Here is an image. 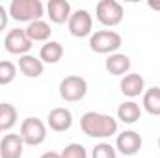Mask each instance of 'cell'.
<instances>
[{
  "label": "cell",
  "mask_w": 160,
  "mask_h": 158,
  "mask_svg": "<svg viewBox=\"0 0 160 158\" xmlns=\"http://www.w3.org/2000/svg\"><path fill=\"white\" fill-rule=\"evenodd\" d=\"M80 128L89 138L104 140L118 134V119L101 112H86L80 119Z\"/></svg>",
  "instance_id": "obj_1"
},
{
  "label": "cell",
  "mask_w": 160,
  "mask_h": 158,
  "mask_svg": "<svg viewBox=\"0 0 160 158\" xmlns=\"http://www.w3.org/2000/svg\"><path fill=\"white\" fill-rule=\"evenodd\" d=\"M43 11H45V7L39 0H13L8 9V13L11 15L13 21L28 22V24L34 21H41Z\"/></svg>",
  "instance_id": "obj_2"
},
{
  "label": "cell",
  "mask_w": 160,
  "mask_h": 158,
  "mask_svg": "<svg viewBox=\"0 0 160 158\" xmlns=\"http://www.w3.org/2000/svg\"><path fill=\"white\" fill-rule=\"evenodd\" d=\"M123 45V37L114 30H99L89 36V48L97 54H116Z\"/></svg>",
  "instance_id": "obj_3"
},
{
  "label": "cell",
  "mask_w": 160,
  "mask_h": 158,
  "mask_svg": "<svg viewBox=\"0 0 160 158\" xmlns=\"http://www.w3.org/2000/svg\"><path fill=\"white\" fill-rule=\"evenodd\" d=\"M95 17L102 26H118L125 17V9L116 0H101L95 7Z\"/></svg>",
  "instance_id": "obj_4"
},
{
  "label": "cell",
  "mask_w": 160,
  "mask_h": 158,
  "mask_svg": "<svg viewBox=\"0 0 160 158\" xmlns=\"http://www.w3.org/2000/svg\"><path fill=\"white\" fill-rule=\"evenodd\" d=\"M88 93V82L78 75H69L60 82V97L65 102H78Z\"/></svg>",
  "instance_id": "obj_5"
},
{
  "label": "cell",
  "mask_w": 160,
  "mask_h": 158,
  "mask_svg": "<svg viewBox=\"0 0 160 158\" xmlns=\"http://www.w3.org/2000/svg\"><path fill=\"white\" fill-rule=\"evenodd\" d=\"M21 138L24 145L38 147L47 140V125L38 117H26L21 125Z\"/></svg>",
  "instance_id": "obj_6"
},
{
  "label": "cell",
  "mask_w": 160,
  "mask_h": 158,
  "mask_svg": "<svg viewBox=\"0 0 160 158\" xmlns=\"http://www.w3.org/2000/svg\"><path fill=\"white\" fill-rule=\"evenodd\" d=\"M69 32L73 37H88L91 36V28H93V19H91V13L88 9H77L71 13L69 17Z\"/></svg>",
  "instance_id": "obj_7"
},
{
  "label": "cell",
  "mask_w": 160,
  "mask_h": 158,
  "mask_svg": "<svg viewBox=\"0 0 160 158\" xmlns=\"http://www.w3.org/2000/svg\"><path fill=\"white\" fill-rule=\"evenodd\" d=\"M4 47L9 54H15V56H24L32 50V41L28 39L26 32L21 30V28H13L8 32L6 39H4Z\"/></svg>",
  "instance_id": "obj_8"
},
{
  "label": "cell",
  "mask_w": 160,
  "mask_h": 158,
  "mask_svg": "<svg viewBox=\"0 0 160 158\" xmlns=\"http://www.w3.org/2000/svg\"><path fill=\"white\" fill-rule=\"evenodd\" d=\"M143 145L142 136L136 130H123L121 134H118L116 140V151H119L123 156H134L140 153Z\"/></svg>",
  "instance_id": "obj_9"
},
{
  "label": "cell",
  "mask_w": 160,
  "mask_h": 158,
  "mask_svg": "<svg viewBox=\"0 0 160 158\" xmlns=\"http://www.w3.org/2000/svg\"><path fill=\"white\" fill-rule=\"evenodd\" d=\"M47 126L54 132H67L73 126V114L67 108H54L47 116Z\"/></svg>",
  "instance_id": "obj_10"
},
{
  "label": "cell",
  "mask_w": 160,
  "mask_h": 158,
  "mask_svg": "<svg viewBox=\"0 0 160 158\" xmlns=\"http://www.w3.org/2000/svg\"><path fill=\"white\" fill-rule=\"evenodd\" d=\"M24 151V141L21 134H6L0 140V158H21Z\"/></svg>",
  "instance_id": "obj_11"
},
{
  "label": "cell",
  "mask_w": 160,
  "mask_h": 158,
  "mask_svg": "<svg viewBox=\"0 0 160 158\" xmlns=\"http://www.w3.org/2000/svg\"><path fill=\"white\" fill-rule=\"evenodd\" d=\"M119 87H121V93L125 97L134 99V97H140L145 91V80H143L142 75H138V73H128V75H125L121 78Z\"/></svg>",
  "instance_id": "obj_12"
},
{
  "label": "cell",
  "mask_w": 160,
  "mask_h": 158,
  "mask_svg": "<svg viewBox=\"0 0 160 158\" xmlns=\"http://www.w3.org/2000/svg\"><path fill=\"white\" fill-rule=\"evenodd\" d=\"M47 13L54 24H65V22H69V17L73 11H71V4L67 0H50L47 4Z\"/></svg>",
  "instance_id": "obj_13"
},
{
  "label": "cell",
  "mask_w": 160,
  "mask_h": 158,
  "mask_svg": "<svg viewBox=\"0 0 160 158\" xmlns=\"http://www.w3.org/2000/svg\"><path fill=\"white\" fill-rule=\"evenodd\" d=\"M104 67L114 77H125L130 71V58L127 54H121V52L110 54L108 60H106V63H104Z\"/></svg>",
  "instance_id": "obj_14"
},
{
  "label": "cell",
  "mask_w": 160,
  "mask_h": 158,
  "mask_svg": "<svg viewBox=\"0 0 160 158\" xmlns=\"http://www.w3.org/2000/svg\"><path fill=\"white\" fill-rule=\"evenodd\" d=\"M17 67H19L21 73H22L24 77H28V78H38V77H41V75H43V69H45L43 62H41L39 58L32 56V54L21 56Z\"/></svg>",
  "instance_id": "obj_15"
},
{
  "label": "cell",
  "mask_w": 160,
  "mask_h": 158,
  "mask_svg": "<svg viewBox=\"0 0 160 158\" xmlns=\"http://www.w3.org/2000/svg\"><path fill=\"white\" fill-rule=\"evenodd\" d=\"M142 117V106L134 101H125L118 108V119L125 125H134Z\"/></svg>",
  "instance_id": "obj_16"
},
{
  "label": "cell",
  "mask_w": 160,
  "mask_h": 158,
  "mask_svg": "<svg viewBox=\"0 0 160 158\" xmlns=\"http://www.w3.org/2000/svg\"><path fill=\"white\" fill-rule=\"evenodd\" d=\"M24 32H26L28 39L32 41V43H47V41L50 39V34H52L50 24H47L45 21H34V22H30Z\"/></svg>",
  "instance_id": "obj_17"
},
{
  "label": "cell",
  "mask_w": 160,
  "mask_h": 158,
  "mask_svg": "<svg viewBox=\"0 0 160 158\" xmlns=\"http://www.w3.org/2000/svg\"><path fill=\"white\" fill-rule=\"evenodd\" d=\"M63 58V47L58 41H47L39 50V60L43 63H58Z\"/></svg>",
  "instance_id": "obj_18"
},
{
  "label": "cell",
  "mask_w": 160,
  "mask_h": 158,
  "mask_svg": "<svg viewBox=\"0 0 160 158\" xmlns=\"http://www.w3.org/2000/svg\"><path fill=\"white\" fill-rule=\"evenodd\" d=\"M142 106L147 114L151 116H160V87H149L147 91H143V101Z\"/></svg>",
  "instance_id": "obj_19"
},
{
  "label": "cell",
  "mask_w": 160,
  "mask_h": 158,
  "mask_svg": "<svg viewBox=\"0 0 160 158\" xmlns=\"http://www.w3.org/2000/svg\"><path fill=\"white\" fill-rule=\"evenodd\" d=\"M17 119H19V114H17V108L13 104L0 102V128H2V132L11 130L17 125Z\"/></svg>",
  "instance_id": "obj_20"
},
{
  "label": "cell",
  "mask_w": 160,
  "mask_h": 158,
  "mask_svg": "<svg viewBox=\"0 0 160 158\" xmlns=\"http://www.w3.org/2000/svg\"><path fill=\"white\" fill-rule=\"evenodd\" d=\"M15 78H17V65L8 60H2L0 62V86H8Z\"/></svg>",
  "instance_id": "obj_21"
},
{
  "label": "cell",
  "mask_w": 160,
  "mask_h": 158,
  "mask_svg": "<svg viewBox=\"0 0 160 158\" xmlns=\"http://www.w3.org/2000/svg\"><path fill=\"white\" fill-rule=\"evenodd\" d=\"M62 158H88V151L82 143H69L60 153Z\"/></svg>",
  "instance_id": "obj_22"
},
{
  "label": "cell",
  "mask_w": 160,
  "mask_h": 158,
  "mask_svg": "<svg viewBox=\"0 0 160 158\" xmlns=\"http://www.w3.org/2000/svg\"><path fill=\"white\" fill-rule=\"evenodd\" d=\"M91 158H118V153H116V149H114L110 143L101 141V143H97V145L93 147Z\"/></svg>",
  "instance_id": "obj_23"
},
{
  "label": "cell",
  "mask_w": 160,
  "mask_h": 158,
  "mask_svg": "<svg viewBox=\"0 0 160 158\" xmlns=\"http://www.w3.org/2000/svg\"><path fill=\"white\" fill-rule=\"evenodd\" d=\"M8 21H9V13H8V11H6V7L0 4V32H2V30H6Z\"/></svg>",
  "instance_id": "obj_24"
},
{
  "label": "cell",
  "mask_w": 160,
  "mask_h": 158,
  "mask_svg": "<svg viewBox=\"0 0 160 158\" xmlns=\"http://www.w3.org/2000/svg\"><path fill=\"white\" fill-rule=\"evenodd\" d=\"M41 158H62L60 156V153H56V151H47V153H43Z\"/></svg>",
  "instance_id": "obj_25"
},
{
  "label": "cell",
  "mask_w": 160,
  "mask_h": 158,
  "mask_svg": "<svg viewBox=\"0 0 160 158\" xmlns=\"http://www.w3.org/2000/svg\"><path fill=\"white\" fill-rule=\"evenodd\" d=\"M147 6H149L151 9H155V11H160V0H158V2H157V0H155V2H153V0H149V2H147Z\"/></svg>",
  "instance_id": "obj_26"
},
{
  "label": "cell",
  "mask_w": 160,
  "mask_h": 158,
  "mask_svg": "<svg viewBox=\"0 0 160 158\" xmlns=\"http://www.w3.org/2000/svg\"><path fill=\"white\" fill-rule=\"evenodd\" d=\"M158 149H160V138H158Z\"/></svg>",
  "instance_id": "obj_27"
},
{
  "label": "cell",
  "mask_w": 160,
  "mask_h": 158,
  "mask_svg": "<svg viewBox=\"0 0 160 158\" xmlns=\"http://www.w3.org/2000/svg\"><path fill=\"white\" fill-rule=\"evenodd\" d=\"M0 134H2V128H0Z\"/></svg>",
  "instance_id": "obj_28"
}]
</instances>
